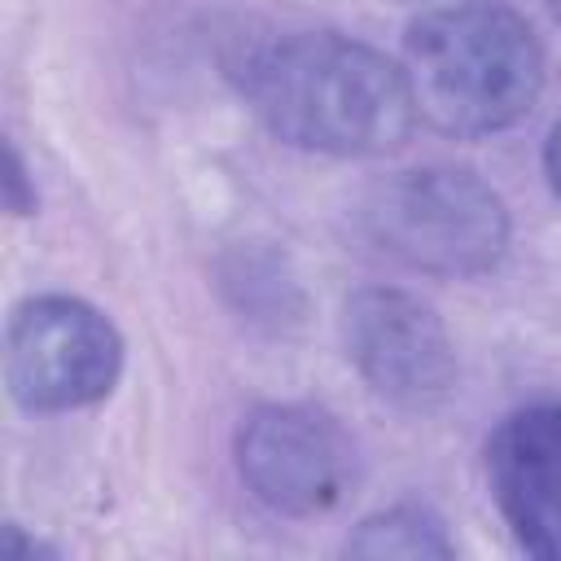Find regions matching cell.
<instances>
[{
    "label": "cell",
    "instance_id": "1",
    "mask_svg": "<svg viewBox=\"0 0 561 561\" xmlns=\"http://www.w3.org/2000/svg\"><path fill=\"white\" fill-rule=\"evenodd\" d=\"M224 66L250 114L307 153H394L421 118L403 61L342 31L250 35Z\"/></svg>",
    "mask_w": 561,
    "mask_h": 561
},
{
    "label": "cell",
    "instance_id": "2",
    "mask_svg": "<svg viewBox=\"0 0 561 561\" xmlns=\"http://www.w3.org/2000/svg\"><path fill=\"white\" fill-rule=\"evenodd\" d=\"M416 114L460 140L517 127L543 92V44L504 0H447L403 31Z\"/></svg>",
    "mask_w": 561,
    "mask_h": 561
},
{
    "label": "cell",
    "instance_id": "3",
    "mask_svg": "<svg viewBox=\"0 0 561 561\" xmlns=\"http://www.w3.org/2000/svg\"><path fill=\"white\" fill-rule=\"evenodd\" d=\"M351 219L364 245L408 272L443 280L495 272L513 237L504 197L473 167L456 162H425L381 175L364 188Z\"/></svg>",
    "mask_w": 561,
    "mask_h": 561
},
{
    "label": "cell",
    "instance_id": "4",
    "mask_svg": "<svg viewBox=\"0 0 561 561\" xmlns=\"http://www.w3.org/2000/svg\"><path fill=\"white\" fill-rule=\"evenodd\" d=\"M123 359L118 324L75 294L22 298L4 329V381L26 412H75L110 399Z\"/></svg>",
    "mask_w": 561,
    "mask_h": 561
},
{
    "label": "cell",
    "instance_id": "5",
    "mask_svg": "<svg viewBox=\"0 0 561 561\" xmlns=\"http://www.w3.org/2000/svg\"><path fill=\"white\" fill-rule=\"evenodd\" d=\"M245 491L276 517H320L337 508L355 482V438L329 408L259 403L232 438Z\"/></svg>",
    "mask_w": 561,
    "mask_h": 561
},
{
    "label": "cell",
    "instance_id": "6",
    "mask_svg": "<svg viewBox=\"0 0 561 561\" xmlns=\"http://www.w3.org/2000/svg\"><path fill=\"white\" fill-rule=\"evenodd\" d=\"M342 346L364 386L403 412H434L460 381L443 316L399 285H364L342 302Z\"/></svg>",
    "mask_w": 561,
    "mask_h": 561
},
{
    "label": "cell",
    "instance_id": "7",
    "mask_svg": "<svg viewBox=\"0 0 561 561\" xmlns=\"http://www.w3.org/2000/svg\"><path fill=\"white\" fill-rule=\"evenodd\" d=\"M486 486L517 548L561 561V399L513 408L486 438Z\"/></svg>",
    "mask_w": 561,
    "mask_h": 561
},
{
    "label": "cell",
    "instance_id": "8",
    "mask_svg": "<svg viewBox=\"0 0 561 561\" xmlns=\"http://www.w3.org/2000/svg\"><path fill=\"white\" fill-rule=\"evenodd\" d=\"M351 557H456L447 522L425 500H399L368 513L346 535Z\"/></svg>",
    "mask_w": 561,
    "mask_h": 561
},
{
    "label": "cell",
    "instance_id": "9",
    "mask_svg": "<svg viewBox=\"0 0 561 561\" xmlns=\"http://www.w3.org/2000/svg\"><path fill=\"white\" fill-rule=\"evenodd\" d=\"M4 206L13 215H35L39 197H35V184L26 180V162L18 153V145H9V167H4Z\"/></svg>",
    "mask_w": 561,
    "mask_h": 561
},
{
    "label": "cell",
    "instance_id": "10",
    "mask_svg": "<svg viewBox=\"0 0 561 561\" xmlns=\"http://www.w3.org/2000/svg\"><path fill=\"white\" fill-rule=\"evenodd\" d=\"M543 171H548V184H552V193L561 202V118L552 123V131L543 140Z\"/></svg>",
    "mask_w": 561,
    "mask_h": 561
},
{
    "label": "cell",
    "instance_id": "11",
    "mask_svg": "<svg viewBox=\"0 0 561 561\" xmlns=\"http://www.w3.org/2000/svg\"><path fill=\"white\" fill-rule=\"evenodd\" d=\"M548 9H552V18H557V26H561V0H548Z\"/></svg>",
    "mask_w": 561,
    "mask_h": 561
}]
</instances>
